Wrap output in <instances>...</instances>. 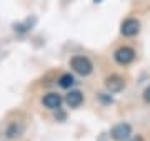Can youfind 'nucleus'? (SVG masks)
Here are the masks:
<instances>
[{"label": "nucleus", "instance_id": "nucleus-4", "mask_svg": "<svg viewBox=\"0 0 150 141\" xmlns=\"http://www.w3.org/2000/svg\"><path fill=\"white\" fill-rule=\"evenodd\" d=\"M120 32H122L123 37H135V35L140 32V22L135 20V18H127V20L122 23Z\"/></svg>", "mask_w": 150, "mask_h": 141}, {"label": "nucleus", "instance_id": "nucleus-1", "mask_svg": "<svg viewBox=\"0 0 150 141\" xmlns=\"http://www.w3.org/2000/svg\"><path fill=\"white\" fill-rule=\"evenodd\" d=\"M70 65H72V68H74L75 73H79V75H82V76L90 75L92 70H93L92 61L87 58V57H82V55H79V57H74V58L70 60Z\"/></svg>", "mask_w": 150, "mask_h": 141}, {"label": "nucleus", "instance_id": "nucleus-6", "mask_svg": "<svg viewBox=\"0 0 150 141\" xmlns=\"http://www.w3.org/2000/svg\"><path fill=\"white\" fill-rule=\"evenodd\" d=\"M43 105L50 110H57V108H60V105H62V98H60V95H57V93H48V95L43 96Z\"/></svg>", "mask_w": 150, "mask_h": 141}, {"label": "nucleus", "instance_id": "nucleus-2", "mask_svg": "<svg viewBox=\"0 0 150 141\" xmlns=\"http://www.w3.org/2000/svg\"><path fill=\"white\" fill-rule=\"evenodd\" d=\"M110 135L115 141H127L132 136V126L129 123H118L112 128Z\"/></svg>", "mask_w": 150, "mask_h": 141}, {"label": "nucleus", "instance_id": "nucleus-8", "mask_svg": "<svg viewBox=\"0 0 150 141\" xmlns=\"http://www.w3.org/2000/svg\"><path fill=\"white\" fill-rule=\"evenodd\" d=\"M74 76L70 75V73H65V75H62L60 76V80H59V83H60V87L62 88H70L72 85H74Z\"/></svg>", "mask_w": 150, "mask_h": 141}, {"label": "nucleus", "instance_id": "nucleus-5", "mask_svg": "<svg viewBox=\"0 0 150 141\" xmlns=\"http://www.w3.org/2000/svg\"><path fill=\"white\" fill-rule=\"evenodd\" d=\"M105 87H107V90H108L110 93H117V91H120V90L125 87V82H123L122 76L110 75L107 80H105Z\"/></svg>", "mask_w": 150, "mask_h": 141}, {"label": "nucleus", "instance_id": "nucleus-3", "mask_svg": "<svg viewBox=\"0 0 150 141\" xmlns=\"http://www.w3.org/2000/svg\"><path fill=\"white\" fill-rule=\"evenodd\" d=\"M115 61L117 63H120V65H129V63H132L135 60V52L130 47H122V48H118L117 52H115Z\"/></svg>", "mask_w": 150, "mask_h": 141}, {"label": "nucleus", "instance_id": "nucleus-7", "mask_svg": "<svg viewBox=\"0 0 150 141\" xmlns=\"http://www.w3.org/2000/svg\"><path fill=\"white\" fill-rule=\"evenodd\" d=\"M65 101L69 105L70 108H77V106H80L82 101H83V95H82L79 90H74V91H70L67 96H65Z\"/></svg>", "mask_w": 150, "mask_h": 141}, {"label": "nucleus", "instance_id": "nucleus-9", "mask_svg": "<svg viewBox=\"0 0 150 141\" xmlns=\"http://www.w3.org/2000/svg\"><path fill=\"white\" fill-rule=\"evenodd\" d=\"M144 98H145V101H147V103H150V87L144 91Z\"/></svg>", "mask_w": 150, "mask_h": 141}, {"label": "nucleus", "instance_id": "nucleus-10", "mask_svg": "<svg viewBox=\"0 0 150 141\" xmlns=\"http://www.w3.org/2000/svg\"><path fill=\"white\" fill-rule=\"evenodd\" d=\"M95 2H102V0H95Z\"/></svg>", "mask_w": 150, "mask_h": 141}]
</instances>
